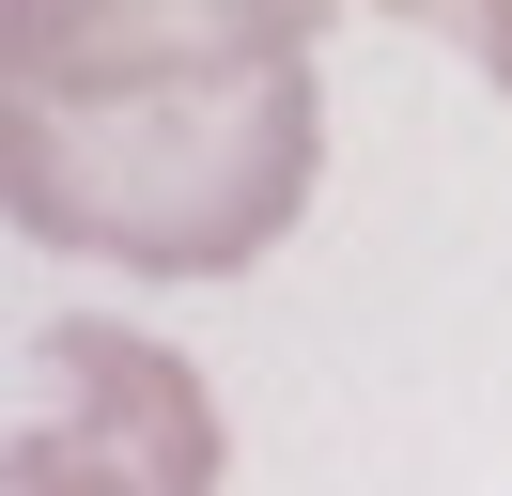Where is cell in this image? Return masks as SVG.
Returning a JSON list of instances; mask_svg holds the SVG:
<instances>
[{
    "mask_svg": "<svg viewBox=\"0 0 512 496\" xmlns=\"http://www.w3.org/2000/svg\"><path fill=\"white\" fill-rule=\"evenodd\" d=\"M326 171L311 62L249 78H171V93H78V109H0V217L32 248H94L140 279H233L295 233Z\"/></svg>",
    "mask_w": 512,
    "mask_h": 496,
    "instance_id": "6da1fadb",
    "label": "cell"
},
{
    "mask_svg": "<svg viewBox=\"0 0 512 496\" xmlns=\"http://www.w3.org/2000/svg\"><path fill=\"white\" fill-rule=\"evenodd\" d=\"M0 496H218V388L140 326H32V403L0 434Z\"/></svg>",
    "mask_w": 512,
    "mask_h": 496,
    "instance_id": "7a4b0ae2",
    "label": "cell"
},
{
    "mask_svg": "<svg viewBox=\"0 0 512 496\" xmlns=\"http://www.w3.org/2000/svg\"><path fill=\"white\" fill-rule=\"evenodd\" d=\"M342 0H0V109H78V93H171L311 62Z\"/></svg>",
    "mask_w": 512,
    "mask_h": 496,
    "instance_id": "3957f363",
    "label": "cell"
},
{
    "mask_svg": "<svg viewBox=\"0 0 512 496\" xmlns=\"http://www.w3.org/2000/svg\"><path fill=\"white\" fill-rule=\"evenodd\" d=\"M373 16H404V31H435V47H466L481 78L512 93V0H373Z\"/></svg>",
    "mask_w": 512,
    "mask_h": 496,
    "instance_id": "277c9868",
    "label": "cell"
}]
</instances>
